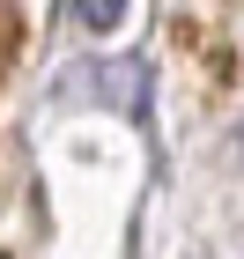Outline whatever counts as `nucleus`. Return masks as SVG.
<instances>
[{
    "instance_id": "nucleus-1",
    "label": "nucleus",
    "mask_w": 244,
    "mask_h": 259,
    "mask_svg": "<svg viewBox=\"0 0 244 259\" xmlns=\"http://www.w3.org/2000/svg\"><path fill=\"white\" fill-rule=\"evenodd\" d=\"M89 74H96V81H89V97H96V104H119L126 119H141L148 81H141V67H133V60H126V67H89Z\"/></svg>"
},
{
    "instance_id": "nucleus-2",
    "label": "nucleus",
    "mask_w": 244,
    "mask_h": 259,
    "mask_svg": "<svg viewBox=\"0 0 244 259\" xmlns=\"http://www.w3.org/2000/svg\"><path fill=\"white\" fill-rule=\"evenodd\" d=\"M74 22L96 30V37H111V30L126 22V0H74Z\"/></svg>"
},
{
    "instance_id": "nucleus-3",
    "label": "nucleus",
    "mask_w": 244,
    "mask_h": 259,
    "mask_svg": "<svg viewBox=\"0 0 244 259\" xmlns=\"http://www.w3.org/2000/svg\"><path fill=\"white\" fill-rule=\"evenodd\" d=\"M15 52H22V15H15V0H0V74L15 67Z\"/></svg>"
}]
</instances>
